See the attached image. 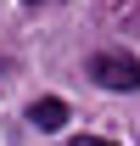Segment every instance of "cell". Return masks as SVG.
Masks as SVG:
<instances>
[{
    "label": "cell",
    "instance_id": "2",
    "mask_svg": "<svg viewBox=\"0 0 140 146\" xmlns=\"http://www.w3.org/2000/svg\"><path fill=\"white\" fill-rule=\"evenodd\" d=\"M28 124H34L39 135H56V129L67 124V101H56V96H39L34 107H28Z\"/></svg>",
    "mask_w": 140,
    "mask_h": 146
},
{
    "label": "cell",
    "instance_id": "1",
    "mask_svg": "<svg viewBox=\"0 0 140 146\" xmlns=\"http://www.w3.org/2000/svg\"><path fill=\"white\" fill-rule=\"evenodd\" d=\"M90 79L106 84V90H135L140 68H135V56H123V51H101V56H90Z\"/></svg>",
    "mask_w": 140,
    "mask_h": 146
},
{
    "label": "cell",
    "instance_id": "3",
    "mask_svg": "<svg viewBox=\"0 0 140 146\" xmlns=\"http://www.w3.org/2000/svg\"><path fill=\"white\" fill-rule=\"evenodd\" d=\"M73 146H112V141H101V135H84V141H73Z\"/></svg>",
    "mask_w": 140,
    "mask_h": 146
},
{
    "label": "cell",
    "instance_id": "4",
    "mask_svg": "<svg viewBox=\"0 0 140 146\" xmlns=\"http://www.w3.org/2000/svg\"><path fill=\"white\" fill-rule=\"evenodd\" d=\"M28 6H39V0H28Z\"/></svg>",
    "mask_w": 140,
    "mask_h": 146
}]
</instances>
